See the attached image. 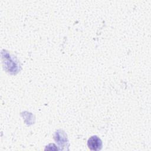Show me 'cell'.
Wrapping results in <instances>:
<instances>
[{"instance_id": "6da1fadb", "label": "cell", "mask_w": 151, "mask_h": 151, "mask_svg": "<svg viewBox=\"0 0 151 151\" xmlns=\"http://www.w3.org/2000/svg\"><path fill=\"white\" fill-rule=\"evenodd\" d=\"M88 147L91 150H99L102 147V142L97 136L90 137L87 141Z\"/></svg>"}]
</instances>
